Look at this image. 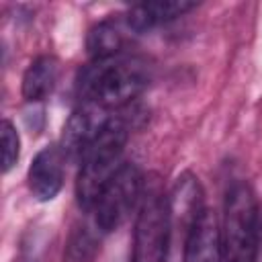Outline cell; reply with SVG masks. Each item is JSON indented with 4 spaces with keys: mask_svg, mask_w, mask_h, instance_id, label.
<instances>
[{
    "mask_svg": "<svg viewBox=\"0 0 262 262\" xmlns=\"http://www.w3.org/2000/svg\"><path fill=\"white\" fill-rule=\"evenodd\" d=\"M172 235L168 196L158 182L143 188L133 229V262H166Z\"/></svg>",
    "mask_w": 262,
    "mask_h": 262,
    "instance_id": "obj_4",
    "label": "cell"
},
{
    "mask_svg": "<svg viewBox=\"0 0 262 262\" xmlns=\"http://www.w3.org/2000/svg\"><path fill=\"white\" fill-rule=\"evenodd\" d=\"M57 59L51 55H39L31 61L23 76V98L27 102H41L45 100L57 82Z\"/></svg>",
    "mask_w": 262,
    "mask_h": 262,
    "instance_id": "obj_12",
    "label": "cell"
},
{
    "mask_svg": "<svg viewBox=\"0 0 262 262\" xmlns=\"http://www.w3.org/2000/svg\"><path fill=\"white\" fill-rule=\"evenodd\" d=\"M149 84V66L143 57L121 53L115 57L92 59L76 80L78 96L84 104H96L104 111L123 108L135 100Z\"/></svg>",
    "mask_w": 262,
    "mask_h": 262,
    "instance_id": "obj_1",
    "label": "cell"
},
{
    "mask_svg": "<svg viewBox=\"0 0 262 262\" xmlns=\"http://www.w3.org/2000/svg\"><path fill=\"white\" fill-rule=\"evenodd\" d=\"M127 137H129V129L125 121L111 117V121L102 127V131L84 151L80 160L78 180H76V196L82 209L92 211L106 182L123 166L121 156H123Z\"/></svg>",
    "mask_w": 262,
    "mask_h": 262,
    "instance_id": "obj_2",
    "label": "cell"
},
{
    "mask_svg": "<svg viewBox=\"0 0 262 262\" xmlns=\"http://www.w3.org/2000/svg\"><path fill=\"white\" fill-rule=\"evenodd\" d=\"M0 133H2V170L10 172L12 166L16 164V160H18L20 139H18V133H16L14 125L8 119H4L0 123Z\"/></svg>",
    "mask_w": 262,
    "mask_h": 262,
    "instance_id": "obj_14",
    "label": "cell"
},
{
    "mask_svg": "<svg viewBox=\"0 0 262 262\" xmlns=\"http://www.w3.org/2000/svg\"><path fill=\"white\" fill-rule=\"evenodd\" d=\"M184 262H223L221 227L209 209H203L186 231Z\"/></svg>",
    "mask_w": 262,
    "mask_h": 262,
    "instance_id": "obj_7",
    "label": "cell"
},
{
    "mask_svg": "<svg viewBox=\"0 0 262 262\" xmlns=\"http://www.w3.org/2000/svg\"><path fill=\"white\" fill-rule=\"evenodd\" d=\"M63 151L59 145H47L43 147L31 168H29V190L31 194L41 201V203H47L51 199L57 196V192L61 190V184H63Z\"/></svg>",
    "mask_w": 262,
    "mask_h": 262,
    "instance_id": "obj_8",
    "label": "cell"
},
{
    "mask_svg": "<svg viewBox=\"0 0 262 262\" xmlns=\"http://www.w3.org/2000/svg\"><path fill=\"white\" fill-rule=\"evenodd\" d=\"M145 182L141 170L127 162L123 164L115 176L106 182L102 192L98 194L92 213H94V227L100 233H111L121 227V223L129 217L135 205L141 201Z\"/></svg>",
    "mask_w": 262,
    "mask_h": 262,
    "instance_id": "obj_5",
    "label": "cell"
},
{
    "mask_svg": "<svg viewBox=\"0 0 262 262\" xmlns=\"http://www.w3.org/2000/svg\"><path fill=\"white\" fill-rule=\"evenodd\" d=\"M98 229L88 225H78L68 242L66 258L68 262H92L98 252Z\"/></svg>",
    "mask_w": 262,
    "mask_h": 262,
    "instance_id": "obj_13",
    "label": "cell"
},
{
    "mask_svg": "<svg viewBox=\"0 0 262 262\" xmlns=\"http://www.w3.org/2000/svg\"><path fill=\"white\" fill-rule=\"evenodd\" d=\"M108 111L96 106V104H84L80 108H76L72 113V117L68 119L63 133H61V151L66 156V160H82L84 151L88 149V145L96 139V135L102 131V127L111 121V117L106 115Z\"/></svg>",
    "mask_w": 262,
    "mask_h": 262,
    "instance_id": "obj_6",
    "label": "cell"
},
{
    "mask_svg": "<svg viewBox=\"0 0 262 262\" xmlns=\"http://www.w3.org/2000/svg\"><path fill=\"white\" fill-rule=\"evenodd\" d=\"M194 6H196L194 2H186V0H147V2L133 4L125 12V18H127L129 27L137 35H141L154 27H160L164 23H170V20L186 14Z\"/></svg>",
    "mask_w": 262,
    "mask_h": 262,
    "instance_id": "obj_10",
    "label": "cell"
},
{
    "mask_svg": "<svg viewBox=\"0 0 262 262\" xmlns=\"http://www.w3.org/2000/svg\"><path fill=\"white\" fill-rule=\"evenodd\" d=\"M133 37H137V33L129 27L125 14H121L117 18H106L94 25L86 37V49L90 59L115 57L121 53H129L127 47Z\"/></svg>",
    "mask_w": 262,
    "mask_h": 262,
    "instance_id": "obj_9",
    "label": "cell"
},
{
    "mask_svg": "<svg viewBox=\"0 0 262 262\" xmlns=\"http://www.w3.org/2000/svg\"><path fill=\"white\" fill-rule=\"evenodd\" d=\"M258 229L256 194L248 182L237 180L225 194L221 225L223 262H256L260 237Z\"/></svg>",
    "mask_w": 262,
    "mask_h": 262,
    "instance_id": "obj_3",
    "label": "cell"
},
{
    "mask_svg": "<svg viewBox=\"0 0 262 262\" xmlns=\"http://www.w3.org/2000/svg\"><path fill=\"white\" fill-rule=\"evenodd\" d=\"M168 205H170L172 225H174V221H180L184 225V231H188L192 221L205 209L199 180L192 174H182L176 180V186H174L172 194L168 196Z\"/></svg>",
    "mask_w": 262,
    "mask_h": 262,
    "instance_id": "obj_11",
    "label": "cell"
}]
</instances>
